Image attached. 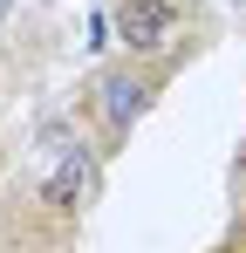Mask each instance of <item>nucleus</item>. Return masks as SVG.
Returning a JSON list of instances; mask_svg holds the SVG:
<instances>
[{"label":"nucleus","instance_id":"obj_1","mask_svg":"<svg viewBox=\"0 0 246 253\" xmlns=\"http://www.w3.org/2000/svg\"><path fill=\"white\" fill-rule=\"evenodd\" d=\"M96 158H103V151H89L69 124L41 130L35 158H28V192H35L55 219H76L82 199H89V185H96Z\"/></svg>","mask_w":246,"mask_h":253},{"label":"nucleus","instance_id":"obj_2","mask_svg":"<svg viewBox=\"0 0 246 253\" xmlns=\"http://www.w3.org/2000/svg\"><path fill=\"white\" fill-rule=\"evenodd\" d=\"M110 14H117V42L130 62H158L185 35V7L178 0H110Z\"/></svg>","mask_w":246,"mask_h":253},{"label":"nucleus","instance_id":"obj_3","mask_svg":"<svg viewBox=\"0 0 246 253\" xmlns=\"http://www.w3.org/2000/svg\"><path fill=\"white\" fill-rule=\"evenodd\" d=\"M158 83H164V69H110V76L96 83V124H103V151H117L123 137L137 130V117L151 110Z\"/></svg>","mask_w":246,"mask_h":253}]
</instances>
